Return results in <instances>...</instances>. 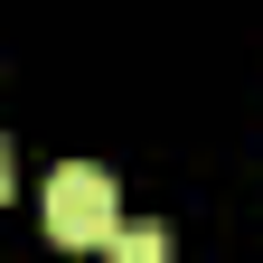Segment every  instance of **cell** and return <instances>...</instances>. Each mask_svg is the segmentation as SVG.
<instances>
[{
  "instance_id": "obj_2",
  "label": "cell",
  "mask_w": 263,
  "mask_h": 263,
  "mask_svg": "<svg viewBox=\"0 0 263 263\" xmlns=\"http://www.w3.org/2000/svg\"><path fill=\"white\" fill-rule=\"evenodd\" d=\"M113 254H122V263H160L170 235H160V226H113Z\"/></svg>"
},
{
  "instance_id": "obj_1",
  "label": "cell",
  "mask_w": 263,
  "mask_h": 263,
  "mask_svg": "<svg viewBox=\"0 0 263 263\" xmlns=\"http://www.w3.org/2000/svg\"><path fill=\"white\" fill-rule=\"evenodd\" d=\"M47 235L57 245H113V179L94 160H66L47 179Z\"/></svg>"
},
{
  "instance_id": "obj_3",
  "label": "cell",
  "mask_w": 263,
  "mask_h": 263,
  "mask_svg": "<svg viewBox=\"0 0 263 263\" xmlns=\"http://www.w3.org/2000/svg\"><path fill=\"white\" fill-rule=\"evenodd\" d=\"M0 197H10V151H0Z\"/></svg>"
}]
</instances>
